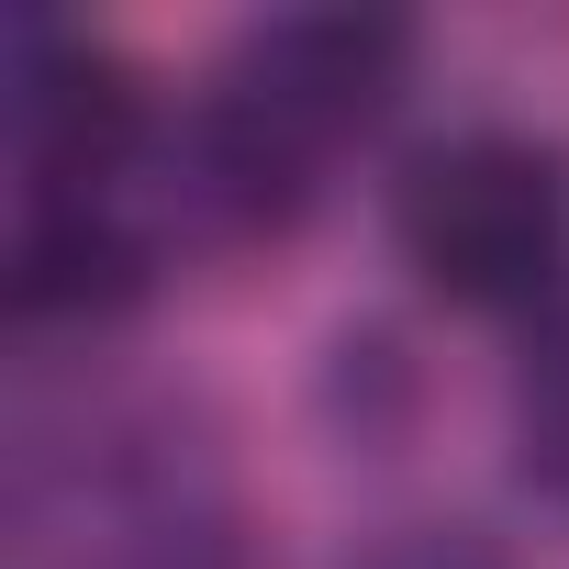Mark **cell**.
Instances as JSON below:
<instances>
[{"instance_id":"277c9868","label":"cell","mask_w":569,"mask_h":569,"mask_svg":"<svg viewBox=\"0 0 569 569\" xmlns=\"http://www.w3.org/2000/svg\"><path fill=\"white\" fill-rule=\"evenodd\" d=\"M157 291V223L134 190H34L12 212V325L112 336Z\"/></svg>"},{"instance_id":"6da1fadb","label":"cell","mask_w":569,"mask_h":569,"mask_svg":"<svg viewBox=\"0 0 569 569\" xmlns=\"http://www.w3.org/2000/svg\"><path fill=\"white\" fill-rule=\"evenodd\" d=\"M413 90V23L402 12H358V0H325V12H268L246 23L201 101L179 112V134L157 146L168 212L201 246H279L302 234V212L325 201L336 157L369 146Z\"/></svg>"},{"instance_id":"8992f818","label":"cell","mask_w":569,"mask_h":569,"mask_svg":"<svg viewBox=\"0 0 569 569\" xmlns=\"http://www.w3.org/2000/svg\"><path fill=\"white\" fill-rule=\"evenodd\" d=\"M347 569H525V558L469 513H391L347 547Z\"/></svg>"},{"instance_id":"3957f363","label":"cell","mask_w":569,"mask_h":569,"mask_svg":"<svg viewBox=\"0 0 569 569\" xmlns=\"http://www.w3.org/2000/svg\"><path fill=\"white\" fill-rule=\"evenodd\" d=\"M0 112H12V179H23V201L34 190H123L134 168H157L134 68L101 34L57 23V12H23L12 23Z\"/></svg>"},{"instance_id":"5b68a950","label":"cell","mask_w":569,"mask_h":569,"mask_svg":"<svg viewBox=\"0 0 569 569\" xmlns=\"http://www.w3.org/2000/svg\"><path fill=\"white\" fill-rule=\"evenodd\" d=\"M513 458H525V491L547 513H569V302L536 325V347L513 369Z\"/></svg>"},{"instance_id":"7a4b0ae2","label":"cell","mask_w":569,"mask_h":569,"mask_svg":"<svg viewBox=\"0 0 569 569\" xmlns=\"http://www.w3.org/2000/svg\"><path fill=\"white\" fill-rule=\"evenodd\" d=\"M391 246L425 279V302L513 325L569 302V157L525 123H458L402 157Z\"/></svg>"}]
</instances>
